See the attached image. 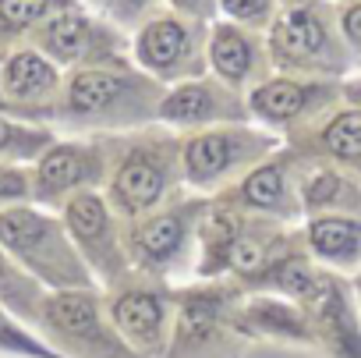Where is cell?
I'll use <instances>...</instances> for the list:
<instances>
[{"label": "cell", "mask_w": 361, "mask_h": 358, "mask_svg": "<svg viewBox=\"0 0 361 358\" xmlns=\"http://www.w3.org/2000/svg\"><path fill=\"white\" fill-rule=\"evenodd\" d=\"M106 312L121 337L142 358H166L173 333V287L156 277L131 273L124 284L103 291Z\"/></svg>", "instance_id": "8"}, {"label": "cell", "mask_w": 361, "mask_h": 358, "mask_svg": "<svg viewBox=\"0 0 361 358\" xmlns=\"http://www.w3.org/2000/svg\"><path fill=\"white\" fill-rule=\"evenodd\" d=\"M135 57L152 75L170 78L188 57V29L177 18H152L135 40Z\"/></svg>", "instance_id": "20"}, {"label": "cell", "mask_w": 361, "mask_h": 358, "mask_svg": "<svg viewBox=\"0 0 361 358\" xmlns=\"http://www.w3.org/2000/svg\"><path fill=\"white\" fill-rule=\"evenodd\" d=\"M0 36H8V32H4V29H0Z\"/></svg>", "instance_id": "35"}, {"label": "cell", "mask_w": 361, "mask_h": 358, "mask_svg": "<svg viewBox=\"0 0 361 358\" xmlns=\"http://www.w3.org/2000/svg\"><path fill=\"white\" fill-rule=\"evenodd\" d=\"M280 149V138L248 124H220L199 128L195 135L180 138V174L185 189L195 196H220L234 189L241 177L269 160Z\"/></svg>", "instance_id": "5"}, {"label": "cell", "mask_w": 361, "mask_h": 358, "mask_svg": "<svg viewBox=\"0 0 361 358\" xmlns=\"http://www.w3.org/2000/svg\"><path fill=\"white\" fill-rule=\"evenodd\" d=\"M163 96L166 93H152L149 82H142L121 68L89 64V68H78L64 82L54 124H68L78 131H89V128L121 131V128L142 124L149 117L159 121Z\"/></svg>", "instance_id": "3"}, {"label": "cell", "mask_w": 361, "mask_h": 358, "mask_svg": "<svg viewBox=\"0 0 361 358\" xmlns=\"http://www.w3.org/2000/svg\"><path fill=\"white\" fill-rule=\"evenodd\" d=\"M0 249L29 277H36L47 291L99 287L82 252L75 249L61 213L43 210L36 203H22V206H11L0 213Z\"/></svg>", "instance_id": "1"}, {"label": "cell", "mask_w": 361, "mask_h": 358, "mask_svg": "<svg viewBox=\"0 0 361 358\" xmlns=\"http://www.w3.org/2000/svg\"><path fill=\"white\" fill-rule=\"evenodd\" d=\"M61 68L43 57L36 47H18L0 57V96H4V114L29 121V124H50L57 121L61 107Z\"/></svg>", "instance_id": "10"}, {"label": "cell", "mask_w": 361, "mask_h": 358, "mask_svg": "<svg viewBox=\"0 0 361 358\" xmlns=\"http://www.w3.org/2000/svg\"><path fill=\"white\" fill-rule=\"evenodd\" d=\"M340 29H343L347 43L361 50V4H350V8H343V15H340Z\"/></svg>", "instance_id": "29"}, {"label": "cell", "mask_w": 361, "mask_h": 358, "mask_svg": "<svg viewBox=\"0 0 361 358\" xmlns=\"http://www.w3.org/2000/svg\"><path fill=\"white\" fill-rule=\"evenodd\" d=\"M173 8L192 11V15H195V11H202V8H206V0H173Z\"/></svg>", "instance_id": "32"}, {"label": "cell", "mask_w": 361, "mask_h": 358, "mask_svg": "<svg viewBox=\"0 0 361 358\" xmlns=\"http://www.w3.org/2000/svg\"><path fill=\"white\" fill-rule=\"evenodd\" d=\"M103 8L114 15V18H121V22H131L142 8H145V0H103Z\"/></svg>", "instance_id": "30"}, {"label": "cell", "mask_w": 361, "mask_h": 358, "mask_svg": "<svg viewBox=\"0 0 361 358\" xmlns=\"http://www.w3.org/2000/svg\"><path fill=\"white\" fill-rule=\"evenodd\" d=\"M209 64L227 85H245L255 71V47L234 25H216L209 40Z\"/></svg>", "instance_id": "23"}, {"label": "cell", "mask_w": 361, "mask_h": 358, "mask_svg": "<svg viewBox=\"0 0 361 358\" xmlns=\"http://www.w3.org/2000/svg\"><path fill=\"white\" fill-rule=\"evenodd\" d=\"M252 110L231 100L224 89L209 82H180L173 85L159 103V121L177 128H220V124H241Z\"/></svg>", "instance_id": "15"}, {"label": "cell", "mask_w": 361, "mask_h": 358, "mask_svg": "<svg viewBox=\"0 0 361 358\" xmlns=\"http://www.w3.org/2000/svg\"><path fill=\"white\" fill-rule=\"evenodd\" d=\"M298 305L305 309L315 347L326 358H361V309L340 273L322 270L315 287Z\"/></svg>", "instance_id": "11"}, {"label": "cell", "mask_w": 361, "mask_h": 358, "mask_svg": "<svg viewBox=\"0 0 361 358\" xmlns=\"http://www.w3.org/2000/svg\"><path fill=\"white\" fill-rule=\"evenodd\" d=\"M64 8H71V0H0V29L8 36L32 32Z\"/></svg>", "instance_id": "26"}, {"label": "cell", "mask_w": 361, "mask_h": 358, "mask_svg": "<svg viewBox=\"0 0 361 358\" xmlns=\"http://www.w3.org/2000/svg\"><path fill=\"white\" fill-rule=\"evenodd\" d=\"M220 196L234 199L252 217H266V220L294 227L298 220H305V206H301V160L276 149L269 160L252 167L234 189H227Z\"/></svg>", "instance_id": "12"}, {"label": "cell", "mask_w": 361, "mask_h": 358, "mask_svg": "<svg viewBox=\"0 0 361 358\" xmlns=\"http://www.w3.org/2000/svg\"><path fill=\"white\" fill-rule=\"evenodd\" d=\"M301 206L315 213H354L361 217V177L322 160H301Z\"/></svg>", "instance_id": "17"}, {"label": "cell", "mask_w": 361, "mask_h": 358, "mask_svg": "<svg viewBox=\"0 0 361 358\" xmlns=\"http://www.w3.org/2000/svg\"><path fill=\"white\" fill-rule=\"evenodd\" d=\"M180 192H185V174H180L177 138L106 142L103 196L121 220H138Z\"/></svg>", "instance_id": "2"}, {"label": "cell", "mask_w": 361, "mask_h": 358, "mask_svg": "<svg viewBox=\"0 0 361 358\" xmlns=\"http://www.w3.org/2000/svg\"><path fill=\"white\" fill-rule=\"evenodd\" d=\"M22 203H32V167L0 163V213Z\"/></svg>", "instance_id": "27"}, {"label": "cell", "mask_w": 361, "mask_h": 358, "mask_svg": "<svg viewBox=\"0 0 361 358\" xmlns=\"http://www.w3.org/2000/svg\"><path fill=\"white\" fill-rule=\"evenodd\" d=\"M220 4H224V11H227L231 18L248 22V25L266 22L269 11H273V0H220Z\"/></svg>", "instance_id": "28"}, {"label": "cell", "mask_w": 361, "mask_h": 358, "mask_svg": "<svg viewBox=\"0 0 361 358\" xmlns=\"http://www.w3.org/2000/svg\"><path fill=\"white\" fill-rule=\"evenodd\" d=\"M209 196L180 192L159 210L124 220V238H128V256L135 273L156 277V280H173L177 273H195V245H199V220L206 213Z\"/></svg>", "instance_id": "4"}, {"label": "cell", "mask_w": 361, "mask_h": 358, "mask_svg": "<svg viewBox=\"0 0 361 358\" xmlns=\"http://www.w3.org/2000/svg\"><path fill=\"white\" fill-rule=\"evenodd\" d=\"M315 100H322V93L315 85H305V82H294V78H266L252 89L248 110L266 128H287L290 121L315 110Z\"/></svg>", "instance_id": "18"}, {"label": "cell", "mask_w": 361, "mask_h": 358, "mask_svg": "<svg viewBox=\"0 0 361 358\" xmlns=\"http://www.w3.org/2000/svg\"><path fill=\"white\" fill-rule=\"evenodd\" d=\"M61 220L75 241V249L82 252L89 273L96 277V284L103 291L124 284L135 266L128 256V238H124V220L114 213V206L106 203L103 192H82L71 203H64Z\"/></svg>", "instance_id": "7"}, {"label": "cell", "mask_w": 361, "mask_h": 358, "mask_svg": "<svg viewBox=\"0 0 361 358\" xmlns=\"http://www.w3.org/2000/svg\"><path fill=\"white\" fill-rule=\"evenodd\" d=\"M54 142H57V131L50 124H29L11 114H0V163L32 167Z\"/></svg>", "instance_id": "24"}, {"label": "cell", "mask_w": 361, "mask_h": 358, "mask_svg": "<svg viewBox=\"0 0 361 358\" xmlns=\"http://www.w3.org/2000/svg\"><path fill=\"white\" fill-rule=\"evenodd\" d=\"M47 294L50 291L36 277H29L4 249H0V305L36 330V319H39V309H43Z\"/></svg>", "instance_id": "22"}, {"label": "cell", "mask_w": 361, "mask_h": 358, "mask_svg": "<svg viewBox=\"0 0 361 358\" xmlns=\"http://www.w3.org/2000/svg\"><path fill=\"white\" fill-rule=\"evenodd\" d=\"M231 326L234 333L248 340H266V344H298V347H315L308 316L298 302L280 298V294H262V291H241L231 305Z\"/></svg>", "instance_id": "13"}, {"label": "cell", "mask_w": 361, "mask_h": 358, "mask_svg": "<svg viewBox=\"0 0 361 358\" xmlns=\"http://www.w3.org/2000/svg\"><path fill=\"white\" fill-rule=\"evenodd\" d=\"M343 96H347V103L361 107V82H347V85H343Z\"/></svg>", "instance_id": "31"}, {"label": "cell", "mask_w": 361, "mask_h": 358, "mask_svg": "<svg viewBox=\"0 0 361 358\" xmlns=\"http://www.w3.org/2000/svg\"><path fill=\"white\" fill-rule=\"evenodd\" d=\"M0 358H61L29 323L0 305Z\"/></svg>", "instance_id": "25"}, {"label": "cell", "mask_w": 361, "mask_h": 358, "mask_svg": "<svg viewBox=\"0 0 361 358\" xmlns=\"http://www.w3.org/2000/svg\"><path fill=\"white\" fill-rule=\"evenodd\" d=\"M269 54L287 71H319L333 64V43L312 8H287L269 29Z\"/></svg>", "instance_id": "14"}, {"label": "cell", "mask_w": 361, "mask_h": 358, "mask_svg": "<svg viewBox=\"0 0 361 358\" xmlns=\"http://www.w3.org/2000/svg\"><path fill=\"white\" fill-rule=\"evenodd\" d=\"M32 43L43 57H50L57 68L61 64H78L89 57L92 50V22L75 11V8H64L57 15H50L43 25L32 29Z\"/></svg>", "instance_id": "19"}, {"label": "cell", "mask_w": 361, "mask_h": 358, "mask_svg": "<svg viewBox=\"0 0 361 358\" xmlns=\"http://www.w3.org/2000/svg\"><path fill=\"white\" fill-rule=\"evenodd\" d=\"M36 333L61 358H142L114 326L99 287L50 291L43 298Z\"/></svg>", "instance_id": "6"}, {"label": "cell", "mask_w": 361, "mask_h": 358, "mask_svg": "<svg viewBox=\"0 0 361 358\" xmlns=\"http://www.w3.org/2000/svg\"><path fill=\"white\" fill-rule=\"evenodd\" d=\"M305 249L308 256L340 277L361 270V217L354 213H315L305 217Z\"/></svg>", "instance_id": "16"}, {"label": "cell", "mask_w": 361, "mask_h": 358, "mask_svg": "<svg viewBox=\"0 0 361 358\" xmlns=\"http://www.w3.org/2000/svg\"><path fill=\"white\" fill-rule=\"evenodd\" d=\"M350 291H354V302H357V309H361V270H357V277H354Z\"/></svg>", "instance_id": "33"}, {"label": "cell", "mask_w": 361, "mask_h": 358, "mask_svg": "<svg viewBox=\"0 0 361 358\" xmlns=\"http://www.w3.org/2000/svg\"><path fill=\"white\" fill-rule=\"evenodd\" d=\"M0 114H4V96H0Z\"/></svg>", "instance_id": "34"}, {"label": "cell", "mask_w": 361, "mask_h": 358, "mask_svg": "<svg viewBox=\"0 0 361 358\" xmlns=\"http://www.w3.org/2000/svg\"><path fill=\"white\" fill-rule=\"evenodd\" d=\"M106 185V142L103 138H57L32 163V203L61 213L82 192Z\"/></svg>", "instance_id": "9"}, {"label": "cell", "mask_w": 361, "mask_h": 358, "mask_svg": "<svg viewBox=\"0 0 361 358\" xmlns=\"http://www.w3.org/2000/svg\"><path fill=\"white\" fill-rule=\"evenodd\" d=\"M315 153L322 163H333L361 177V107L329 114L315 131Z\"/></svg>", "instance_id": "21"}]
</instances>
